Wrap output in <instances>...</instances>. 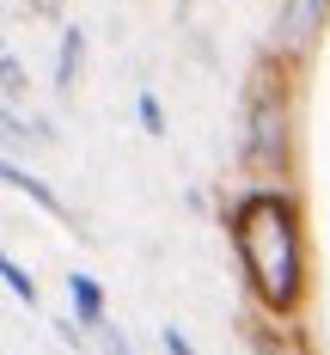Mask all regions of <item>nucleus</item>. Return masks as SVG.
<instances>
[{
	"instance_id": "nucleus-3",
	"label": "nucleus",
	"mask_w": 330,
	"mask_h": 355,
	"mask_svg": "<svg viewBox=\"0 0 330 355\" xmlns=\"http://www.w3.org/2000/svg\"><path fill=\"white\" fill-rule=\"evenodd\" d=\"M330 19V0H282L275 6V55H306L312 49V37L324 31Z\"/></svg>"
},
{
	"instance_id": "nucleus-7",
	"label": "nucleus",
	"mask_w": 330,
	"mask_h": 355,
	"mask_svg": "<svg viewBox=\"0 0 330 355\" xmlns=\"http://www.w3.org/2000/svg\"><path fill=\"white\" fill-rule=\"evenodd\" d=\"M245 349H251V355H306V343L293 337L288 324L257 319V324H245Z\"/></svg>"
},
{
	"instance_id": "nucleus-4",
	"label": "nucleus",
	"mask_w": 330,
	"mask_h": 355,
	"mask_svg": "<svg viewBox=\"0 0 330 355\" xmlns=\"http://www.w3.org/2000/svg\"><path fill=\"white\" fill-rule=\"evenodd\" d=\"M68 306H73V319L86 324L92 337L110 331V300H104V288H98L92 270H68Z\"/></svg>"
},
{
	"instance_id": "nucleus-9",
	"label": "nucleus",
	"mask_w": 330,
	"mask_h": 355,
	"mask_svg": "<svg viewBox=\"0 0 330 355\" xmlns=\"http://www.w3.org/2000/svg\"><path fill=\"white\" fill-rule=\"evenodd\" d=\"M135 123H141V135H153V141H165V135H172V116H165V105H159V92H153V86L135 92Z\"/></svg>"
},
{
	"instance_id": "nucleus-13",
	"label": "nucleus",
	"mask_w": 330,
	"mask_h": 355,
	"mask_svg": "<svg viewBox=\"0 0 330 355\" xmlns=\"http://www.w3.org/2000/svg\"><path fill=\"white\" fill-rule=\"evenodd\" d=\"M275 6H282V0H275Z\"/></svg>"
},
{
	"instance_id": "nucleus-8",
	"label": "nucleus",
	"mask_w": 330,
	"mask_h": 355,
	"mask_svg": "<svg viewBox=\"0 0 330 355\" xmlns=\"http://www.w3.org/2000/svg\"><path fill=\"white\" fill-rule=\"evenodd\" d=\"M0 282H6V294H12V300H25L31 313L43 306V288H37V276L19 263V257H0Z\"/></svg>"
},
{
	"instance_id": "nucleus-11",
	"label": "nucleus",
	"mask_w": 330,
	"mask_h": 355,
	"mask_svg": "<svg viewBox=\"0 0 330 355\" xmlns=\"http://www.w3.org/2000/svg\"><path fill=\"white\" fill-rule=\"evenodd\" d=\"M49 324H55V343H68L73 355H86V343H92V331H86L80 319H49Z\"/></svg>"
},
{
	"instance_id": "nucleus-6",
	"label": "nucleus",
	"mask_w": 330,
	"mask_h": 355,
	"mask_svg": "<svg viewBox=\"0 0 330 355\" xmlns=\"http://www.w3.org/2000/svg\"><path fill=\"white\" fill-rule=\"evenodd\" d=\"M80 68H86V25H62V43H55V92L62 98L80 86Z\"/></svg>"
},
{
	"instance_id": "nucleus-5",
	"label": "nucleus",
	"mask_w": 330,
	"mask_h": 355,
	"mask_svg": "<svg viewBox=\"0 0 330 355\" xmlns=\"http://www.w3.org/2000/svg\"><path fill=\"white\" fill-rule=\"evenodd\" d=\"M0 178H6V190H19V196H31V202H37L43 214H55V220H68V202H62V190H55V184H49L43 172H31L25 159H12V153H6V166H0Z\"/></svg>"
},
{
	"instance_id": "nucleus-12",
	"label": "nucleus",
	"mask_w": 330,
	"mask_h": 355,
	"mask_svg": "<svg viewBox=\"0 0 330 355\" xmlns=\"http://www.w3.org/2000/svg\"><path fill=\"white\" fill-rule=\"evenodd\" d=\"M159 349H165V355H202L196 343H190V331H183V324H159Z\"/></svg>"
},
{
	"instance_id": "nucleus-10",
	"label": "nucleus",
	"mask_w": 330,
	"mask_h": 355,
	"mask_svg": "<svg viewBox=\"0 0 330 355\" xmlns=\"http://www.w3.org/2000/svg\"><path fill=\"white\" fill-rule=\"evenodd\" d=\"M0 92H6V105H19V92H25V62L12 49L0 55Z\"/></svg>"
},
{
	"instance_id": "nucleus-2",
	"label": "nucleus",
	"mask_w": 330,
	"mask_h": 355,
	"mask_svg": "<svg viewBox=\"0 0 330 355\" xmlns=\"http://www.w3.org/2000/svg\"><path fill=\"white\" fill-rule=\"evenodd\" d=\"M293 159V98L282 73H257L239 110V166L257 184H282Z\"/></svg>"
},
{
	"instance_id": "nucleus-1",
	"label": "nucleus",
	"mask_w": 330,
	"mask_h": 355,
	"mask_svg": "<svg viewBox=\"0 0 330 355\" xmlns=\"http://www.w3.org/2000/svg\"><path fill=\"white\" fill-rule=\"evenodd\" d=\"M226 251L232 270L251 294V306L275 324H293L306 306V227H300V196L288 184H245L226 214Z\"/></svg>"
}]
</instances>
